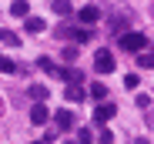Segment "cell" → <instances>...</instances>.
<instances>
[{
	"mask_svg": "<svg viewBox=\"0 0 154 144\" xmlns=\"http://www.w3.org/2000/svg\"><path fill=\"white\" fill-rule=\"evenodd\" d=\"M30 121H34V124H47V121H50V111L44 107V101H37V104L30 107Z\"/></svg>",
	"mask_w": 154,
	"mask_h": 144,
	"instance_id": "3",
	"label": "cell"
},
{
	"mask_svg": "<svg viewBox=\"0 0 154 144\" xmlns=\"http://www.w3.org/2000/svg\"><path fill=\"white\" fill-rule=\"evenodd\" d=\"M77 17H81V23H97V17H100V10H97V7H84L81 14H77Z\"/></svg>",
	"mask_w": 154,
	"mask_h": 144,
	"instance_id": "7",
	"label": "cell"
},
{
	"mask_svg": "<svg viewBox=\"0 0 154 144\" xmlns=\"http://www.w3.org/2000/svg\"><path fill=\"white\" fill-rule=\"evenodd\" d=\"M114 67H117V60H114L111 51H97V57H94V70L97 74H111Z\"/></svg>",
	"mask_w": 154,
	"mask_h": 144,
	"instance_id": "2",
	"label": "cell"
},
{
	"mask_svg": "<svg viewBox=\"0 0 154 144\" xmlns=\"http://www.w3.org/2000/svg\"><path fill=\"white\" fill-rule=\"evenodd\" d=\"M54 14H70V0H54Z\"/></svg>",
	"mask_w": 154,
	"mask_h": 144,
	"instance_id": "14",
	"label": "cell"
},
{
	"mask_svg": "<svg viewBox=\"0 0 154 144\" xmlns=\"http://www.w3.org/2000/svg\"><path fill=\"white\" fill-rule=\"evenodd\" d=\"M137 84H141L137 74H127V77H124V87H127V90H137Z\"/></svg>",
	"mask_w": 154,
	"mask_h": 144,
	"instance_id": "17",
	"label": "cell"
},
{
	"mask_svg": "<svg viewBox=\"0 0 154 144\" xmlns=\"http://www.w3.org/2000/svg\"><path fill=\"white\" fill-rule=\"evenodd\" d=\"M10 14H14V17H30V4H27V0H14V4H10Z\"/></svg>",
	"mask_w": 154,
	"mask_h": 144,
	"instance_id": "6",
	"label": "cell"
},
{
	"mask_svg": "<svg viewBox=\"0 0 154 144\" xmlns=\"http://www.w3.org/2000/svg\"><path fill=\"white\" fill-rule=\"evenodd\" d=\"M60 57H64V60H67V64H74V60H77V47H67V51H64V54H60Z\"/></svg>",
	"mask_w": 154,
	"mask_h": 144,
	"instance_id": "18",
	"label": "cell"
},
{
	"mask_svg": "<svg viewBox=\"0 0 154 144\" xmlns=\"http://www.w3.org/2000/svg\"><path fill=\"white\" fill-rule=\"evenodd\" d=\"M114 137H111V131H100V144H111Z\"/></svg>",
	"mask_w": 154,
	"mask_h": 144,
	"instance_id": "21",
	"label": "cell"
},
{
	"mask_svg": "<svg viewBox=\"0 0 154 144\" xmlns=\"http://www.w3.org/2000/svg\"><path fill=\"white\" fill-rule=\"evenodd\" d=\"M60 77H64L67 84H81V74H77V70H74V67H70V70L64 67V70H60Z\"/></svg>",
	"mask_w": 154,
	"mask_h": 144,
	"instance_id": "11",
	"label": "cell"
},
{
	"mask_svg": "<svg viewBox=\"0 0 154 144\" xmlns=\"http://www.w3.org/2000/svg\"><path fill=\"white\" fill-rule=\"evenodd\" d=\"M137 107H151V97H147V94H137Z\"/></svg>",
	"mask_w": 154,
	"mask_h": 144,
	"instance_id": "20",
	"label": "cell"
},
{
	"mask_svg": "<svg viewBox=\"0 0 154 144\" xmlns=\"http://www.w3.org/2000/svg\"><path fill=\"white\" fill-rule=\"evenodd\" d=\"M137 67H154V54H137Z\"/></svg>",
	"mask_w": 154,
	"mask_h": 144,
	"instance_id": "16",
	"label": "cell"
},
{
	"mask_svg": "<svg viewBox=\"0 0 154 144\" xmlns=\"http://www.w3.org/2000/svg\"><path fill=\"white\" fill-rule=\"evenodd\" d=\"M0 70H4V74H14V70H17V64H14L10 57H4V54H0Z\"/></svg>",
	"mask_w": 154,
	"mask_h": 144,
	"instance_id": "13",
	"label": "cell"
},
{
	"mask_svg": "<svg viewBox=\"0 0 154 144\" xmlns=\"http://www.w3.org/2000/svg\"><path fill=\"white\" fill-rule=\"evenodd\" d=\"M134 144H147V141H144V137H141V141H134Z\"/></svg>",
	"mask_w": 154,
	"mask_h": 144,
	"instance_id": "22",
	"label": "cell"
},
{
	"mask_svg": "<svg viewBox=\"0 0 154 144\" xmlns=\"http://www.w3.org/2000/svg\"><path fill=\"white\" fill-rule=\"evenodd\" d=\"M37 64H40V70H47V74H54V70H57V67H54V64H50L47 57H44V60H37Z\"/></svg>",
	"mask_w": 154,
	"mask_h": 144,
	"instance_id": "19",
	"label": "cell"
},
{
	"mask_svg": "<svg viewBox=\"0 0 154 144\" xmlns=\"http://www.w3.org/2000/svg\"><path fill=\"white\" fill-rule=\"evenodd\" d=\"M54 124H57V131H70V127H74V114H70L67 107L57 111V114H54Z\"/></svg>",
	"mask_w": 154,
	"mask_h": 144,
	"instance_id": "4",
	"label": "cell"
},
{
	"mask_svg": "<svg viewBox=\"0 0 154 144\" xmlns=\"http://www.w3.org/2000/svg\"><path fill=\"white\" fill-rule=\"evenodd\" d=\"M117 44H121V51H127V54H141L147 47V37L137 34V30H127V34H117Z\"/></svg>",
	"mask_w": 154,
	"mask_h": 144,
	"instance_id": "1",
	"label": "cell"
},
{
	"mask_svg": "<svg viewBox=\"0 0 154 144\" xmlns=\"http://www.w3.org/2000/svg\"><path fill=\"white\" fill-rule=\"evenodd\" d=\"M44 27H47V23H44L40 17H27V30H30V34H40Z\"/></svg>",
	"mask_w": 154,
	"mask_h": 144,
	"instance_id": "9",
	"label": "cell"
},
{
	"mask_svg": "<svg viewBox=\"0 0 154 144\" xmlns=\"http://www.w3.org/2000/svg\"><path fill=\"white\" fill-rule=\"evenodd\" d=\"M114 114H117V107H114V104H100V107L94 111V121H97V124H107Z\"/></svg>",
	"mask_w": 154,
	"mask_h": 144,
	"instance_id": "5",
	"label": "cell"
},
{
	"mask_svg": "<svg viewBox=\"0 0 154 144\" xmlns=\"http://www.w3.org/2000/svg\"><path fill=\"white\" fill-rule=\"evenodd\" d=\"M67 101H74V104L84 101V87L81 84H67Z\"/></svg>",
	"mask_w": 154,
	"mask_h": 144,
	"instance_id": "8",
	"label": "cell"
},
{
	"mask_svg": "<svg viewBox=\"0 0 154 144\" xmlns=\"http://www.w3.org/2000/svg\"><path fill=\"white\" fill-rule=\"evenodd\" d=\"M34 144H40V141H34Z\"/></svg>",
	"mask_w": 154,
	"mask_h": 144,
	"instance_id": "23",
	"label": "cell"
},
{
	"mask_svg": "<svg viewBox=\"0 0 154 144\" xmlns=\"http://www.w3.org/2000/svg\"><path fill=\"white\" fill-rule=\"evenodd\" d=\"M30 97H37V101H47V87H44V84H34V87H30Z\"/></svg>",
	"mask_w": 154,
	"mask_h": 144,
	"instance_id": "15",
	"label": "cell"
},
{
	"mask_svg": "<svg viewBox=\"0 0 154 144\" xmlns=\"http://www.w3.org/2000/svg\"><path fill=\"white\" fill-rule=\"evenodd\" d=\"M0 40H4V44H14V47H20V37H17L14 30H4V27H0Z\"/></svg>",
	"mask_w": 154,
	"mask_h": 144,
	"instance_id": "10",
	"label": "cell"
},
{
	"mask_svg": "<svg viewBox=\"0 0 154 144\" xmlns=\"http://www.w3.org/2000/svg\"><path fill=\"white\" fill-rule=\"evenodd\" d=\"M91 97H94V101H104V97H107V87H104V84H94V87H91Z\"/></svg>",
	"mask_w": 154,
	"mask_h": 144,
	"instance_id": "12",
	"label": "cell"
}]
</instances>
